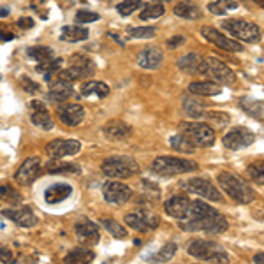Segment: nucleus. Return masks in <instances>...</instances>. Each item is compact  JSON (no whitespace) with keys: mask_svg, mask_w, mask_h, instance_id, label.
<instances>
[{"mask_svg":"<svg viewBox=\"0 0 264 264\" xmlns=\"http://www.w3.org/2000/svg\"><path fill=\"white\" fill-rule=\"evenodd\" d=\"M217 182L220 185V188L229 195L238 205H248V203L254 201L255 194L252 190V187L245 182L243 178L236 176L235 173H229V171H222L218 173L217 176Z\"/></svg>","mask_w":264,"mask_h":264,"instance_id":"1","label":"nucleus"},{"mask_svg":"<svg viewBox=\"0 0 264 264\" xmlns=\"http://www.w3.org/2000/svg\"><path fill=\"white\" fill-rule=\"evenodd\" d=\"M187 252L192 257L205 261L208 264H227L229 262V254L220 247L218 243L208 240H194L188 243Z\"/></svg>","mask_w":264,"mask_h":264,"instance_id":"2","label":"nucleus"},{"mask_svg":"<svg viewBox=\"0 0 264 264\" xmlns=\"http://www.w3.org/2000/svg\"><path fill=\"white\" fill-rule=\"evenodd\" d=\"M199 166L194 160H185L180 157H157L152 162V171L158 176H178L185 175V173L197 171Z\"/></svg>","mask_w":264,"mask_h":264,"instance_id":"3","label":"nucleus"},{"mask_svg":"<svg viewBox=\"0 0 264 264\" xmlns=\"http://www.w3.org/2000/svg\"><path fill=\"white\" fill-rule=\"evenodd\" d=\"M180 227H182L183 231H188V233L203 231V233H215V235H220V233L227 231L229 222L224 215L218 213V211L215 210L213 213L206 215V217H203V218H197V220L180 222Z\"/></svg>","mask_w":264,"mask_h":264,"instance_id":"4","label":"nucleus"},{"mask_svg":"<svg viewBox=\"0 0 264 264\" xmlns=\"http://www.w3.org/2000/svg\"><path fill=\"white\" fill-rule=\"evenodd\" d=\"M101 169H103V173L108 178L123 180L136 175V173L139 171V166L132 157H111V158H106Z\"/></svg>","mask_w":264,"mask_h":264,"instance_id":"5","label":"nucleus"},{"mask_svg":"<svg viewBox=\"0 0 264 264\" xmlns=\"http://www.w3.org/2000/svg\"><path fill=\"white\" fill-rule=\"evenodd\" d=\"M95 73V63L92 62L90 58L83 55H74L71 58V65L67 69L60 71L56 74V79L63 83H73V81H78V79L85 78V76H90V74Z\"/></svg>","mask_w":264,"mask_h":264,"instance_id":"6","label":"nucleus"},{"mask_svg":"<svg viewBox=\"0 0 264 264\" xmlns=\"http://www.w3.org/2000/svg\"><path fill=\"white\" fill-rule=\"evenodd\" d=\"M199 74H205L210 78V81H215L218 85H233L236 81V76L222 60L218 58H205L201 63Z\"/></svg>","mask_w":264,"mask_h":264,"instance_id":"7","label":"nucleus"},{"mask_svg":"<svg viewBox=\"0 0 264 264\" xmlns=\"http://www.w3.org/2000/svg\"><path fill=\"white\" fill-rule=\"evenodd\" d=\"M180 132L187 136L195 146H211L215 143V130L205 122H182Z\"/></svg>","mask_w":264,"mask_h":264,"instance_id":"8","label":"nucleus"},{"mask_svg":"<svg viewBox=\"0 0 264 264\" xmlns=\"http://www.w3.org/2000/svg\"><path fill=\"white\" fill-rule=\"evenodd\" d=\"M222 26L229 34H233L236 39L245 41V43H257L261 39V28H259V25L250 23L247 20H225Z\"/></svg>","mask_w":264,"mask_h":264,"instance_id":"9","label":"nucleus"},{"mask_svg":"<svg viewBox=\"0 0 264 264\" xmlns=\"http://www.w3.org/2000/svg\"><path fill=\"white\" fill-rule=\"evenodd\" d=\"M125 224L129 225L130 229H136V231L141 233H148L152 229L158 227L160 224V217L157 213H152V211H132V213H127L125 217Z\"/></svg>","mask_w":264,"mask_h":264,"instance_id":"10","label":"nucleus"},{"mask_svg":"<svg viewBox=\"0 0 264 264\" xmlns=\"http://www.w3.org/2000/svg\"><path fill=\"white\" fill-rule=\"evenodd\" d=\"M182 188L185 192L201 195V197L208 199V201H222V194L218 192V188H215V185L211 183L210 180H205V178L185 180L182 183Z\"/></svg>","mask_w":264,"mask_h":264,"instance_id":"11","label":"nucleus"},{"mask_svg":"<svg viewBox=\"0 0 264 264\" xmlns=\"http://www.w3.org/2000/svg\"><path fill=\"white\" fill-rule=\"evenodd\" d=\"M103 195L111 205H125L132 197V188L118 180H109L103 185Z\"/></svg>","mask_w":264,"mask_h":264,"instance_id":"12","label":"nucleus"},{"mask_svg":"<svg viewBox=\"0 0 264 264\" xmlns=\"http://www.w3.org/2000/svg\"><path fill=\"white\" fill-rule=\"evenodd\" d=\"M201 36L205 37L206 41H210L211 44H215V46L220 48V50H224V51H231V53L243 51V46H241L238 41L231 39V37H227L225 34L218 32V30L213 28V26L205 25L201 28Z\"/></svg>","mask_w":264,"mask_h":264,"instance_id":"13","label":"nucleus"},{"mask_svg":"<svg viewBox=\"0 0 264 264\" xmlns=\"http://www.w3.org/2000/svg\"><path fill=\"white\" fill-rule=\"evenodd\" d=\"M255 141L254 132L247 127H235L222 138V143L227 150H241L250 146Z\"/></svg>","mask_w":264,"mask_h":264,"instance_id":"14","label":"nucleus"},{"mask_svg":"<svg viewBox=\"0 0 264 264\" xmlns=\"http://www.w3.org/2000/svg\"><path fill=\"white\" fill-rule=\"evenodd\" d=\"M81 143L78 139H53L46 145V153L50 158H63L73 157L79 153Z\"/></svg>","mask_w":264,"mask_h":264,"instance_id":"15","label":"nucleus"},{"mask_svg":"<svg viewBox=\"0 0 264 264\" xmlns=\"http://www.w3.org/2000/svg\"><path fill=\"white\" fill-rule=\"evenodd\" d=\"M56 116L67 127H76L85 120V108L79 104H58L56 106Z\"/></svg>","mask_w":264,"mask_h":264,"instance_id":"16","label":"nucleus"},{"mask_svg":"<svg viewBox=\"0 0 264 264\" xmlns=\"http://www.w3.org/2000/svg\"><path fill=\"white\" fill-rule=\"evenodd\" d=\"M2 215L20 227H34L37 224V215L30 206H14V208H6L2 210Z\"/></svg>","mask_w":264,"mask_h":264,"instance_id":"17","label":"nucleus"},{"mask_svg":"<svg viewBox=\"0 0 264 264\" xmlns=\"http://www.w3.org/2000/svg\"><path fill=\"white\" fill-rule=\"evenodd\" d=\"M39 173H41V160L37 157H28V158H25L23 164L18 168L16 175H14V180L25 187V185H30L36 182Z\"/></svg>","mask_w":264,"mask_h":264,"instance_id":"18","label":"nucleus"},{"mask_svg":"<svg viewBox=\"0 0 264 264\" xmlns=\"http://www.w3.org/2000/svg\"><path fill=\"white\" fill-rule=\"evenodd\" d=\"M190 206H192V201L185 195H175V197L168 199L164 203V210L169 217L176 218V220H187L188 213H190Z\"/></svg>","mask_w":264,"mask_h":264,"instance_id":"19","label":"nucleus"},{"mask_svg":"<svg viewBox=\"0 0 264 264\" xmlns=\"http://www.w3.org/2000/svg\"><path fill=\"white\" fill-rule=\"evenodd\" d=\"M28 108H30V120H32L34 125L39 127V129H43V130L53 129L55 120H53L51 115L48 113L46 104L41 103V101H32V103L28 104Z\"/></svg>","mask_w":264,"mask_h":264,"instance_id":"20","label":"nucleus"},{"mask_svg":"<svg viewBox=\"0 0 264 264\" xmlns=\"http://www.w3.org/2000/svg\"><path fill=\"white\" fill-rule=\"evenodd\" d=\"M74 231H76L78 240L81 241L83 245H95V243H99V240H101L99 225L93 224V222L88 220V218H83V220L76 222Z\"/></svg>","mask_w":264,"mask_h":264,"instance_id":"21","label":"nucleus"},{"mask_svg":"<svg viewBox=\"0 0 264 264\" xmlns=\"http://www.w3.org/2000/svg\"><path fill=\"white\" fill-rule=\"evenodd\" d=\"M103 134L109 141H123V139H127L132 134V127L127 122H123V120L115 118L109 120L103 127Z\"/></svg>","mask_w":264,"mask_h":264,"instance_id":"22","label":"nucleus"},{"mask_svg":"<svg viewBox=\"0 0 264 264\" xmlns=\"http://www.w3.org/2000/svg\"><path fill=\"white\" fill-rule=\"evenodd\" d=\"M164 62V53H162L160 48L157 46H148L145 48L141 53L138 55V65L143 67V69H158Z\"/></svg>","mask_w":264,"mask_h":264,"instance_id":"23","label":"nucleus"},{"mask_svg":"<svg viewBox=\"0 0 264 264\" xmlns=\"http://www.w3.org/2000/svg\"><path fill=\"white\" fill-rule=\"evenodd\" d=\"M74 95V90L71 83H63L60 79H56L55 85H51V90L48 92V101L55 104H63Z\"/></svg>","mask_w":264,"mask_h":264,"instance_id":"24","label":"nucleus"},{"mask_svg":"<svg viewBox=\"0 0 264 264\" xmlns=\"http://www.w3.org/2000/svg\"><path fill=\"white\" fill-rule=\"evenodd\" d=\"M73 194V187L69 183H55V185H50L44 192V199L46 203L50 205H56V203H62L65 201L67 197H71Z\"/></svg>","mask_w":264,"mask_h":264,"instance_id":"25","label":"nucleus"},{"mask_svg":"<svg viewBox=\"0 0 264 264\" xmlns=\"http://www.w3.org/2000/svg\"><path fill=\"white\" fill-rule=\"evenodd\" d=\"M188 92L194 93V95H201V97H213L218 95L222 92V85L215 81H194L188 85Z\"/></svg>","mask_w":264,"mask_h":264,"instance_id":"26","label":"nucleus"},{"mask_svg":"<svg viewBox=\"0 0 264 264\" xmlns=\"http://www.w3.org/2000/svg\"><path fill=\"white\" fill-rule=\"evenodd\" d=\"M93 259H95V254H93L92 248L78 247L63 257V264H90Z\"/></svg>","mask_w":264,"mask_h":264,"instance_id":"27","label":"nucleus"},{"mask_svg":"<svg viewBox=\"0 0 264 264\" xmlns=\"http://www.w3.org/2000/svg\"><path fill=\"white\" fill-rule=\"evenodd\" d=\"M81 95L83 97H97V99H104L109 95V86L104 81H86L81 86Z\"/></svg>","mask_w":264,"mask_h":264,"instance_id":"28","label":"nucleus"},{"mask_svg":"<svg viewBox=\"0 0 264 264\" xmlns=\"http://www.w3.org/2000/svg\"><path fill=\"white\" fill-rule=\"evenodd\" d=\"M88 30L85 26H79V25H69V26H63L62 34H60V39L65 41V43H81V41L88 39Z\"/></svg>","mask_w":264,"mask_h":264,"instance_id":"29","label":"nucleus"},{"mask_svg":"<svg viewBox=\"0 0 264 264\" xmlns=\"http://www.w3.org/2000/svg\"><path fill=\"white\" fill-rule=\"evenodd\" d=\"M238 106H240L247 115L254 116V118L257 120H264V103H261V101H255L252 99V97H241V99L238 101Z\"/></svg>","mask_w":264,"mask_h":264,"instance_id":"30","label":"nucleus"},{"mask_svg":"<svg viewBox=\"0 0 264 264\" xmlns=\"http://www.w3.org/2000/svg\"><path fill=\"white\" fill-rule=\"evenodd\" d=\"M48 175H71V173H79V168L76 164H69V162H62L60 158H51L46 166H44Z\"/></svg>","mask_w":264,"mask_h":264,"instance_id":"31","label":"nucleus"},{"mask_svg":"<svg viewBox=\"0 0 264 264\" xmlns=\"http://www.w3.org/2000/svg\"><path fill=\"white\" fill-rule=\"evenodd\" d=\"M173 11H175L176 16L183 18V20H197L201 16V11H199V7L192 0H183V2L176 4Z\"/></svg>","mask_w":264,"mask_h":264,"instance_id":"32","label":"nucleus"},{"mask_svg":"<svg viewBox=\"0 0 264 264\" xmlns=\"http://www.w3.org/2000/svg\"><path fill=\"white\" fill-rule=\"evenodd\" d=\"M201 63H203V58H201V55H197V53H187V55L178 60L180 69L185 71V73H190V74L199 73Z\"/></svg>","mask_w":264,"mask_h":264,"instance_id":"33","label":"nucleus"},{"mask_svg":"<svg viewBox=\"0 0 264 264\" xmlns=\"http://www.w3.org/2000/svg\"><path fill=\"white\" fill-rule=\"evenodd\" d=\"M169 145H171L173 150H176V152H180V153H194L195 152V145L187 138V136L182 134V132L173 136V138L169 139Z\"/></svg>","mask_w":264,"mask_h":264,"instance_id":"34","label":"nucleus"},{"mask_svg":"<svg viewBox=\"0 0 264 264\" xmlns=\"http://www.w3.org/2000/svg\"><path fill=\"white\" fill-rule=\"evenodd\" d=\"M62 65H63V58H53V60H48V62H41L39 65L36 67V71L39 74H43L46 81H51V78L58 73Z\"/></svg>","mask_w":264,"mask_h":264,"instance_id":"35","label":"nucleus"},{"mask_svg":"<svg viewBox=\"0 0 264 264\" xmlns=\"http://www.w3.org/2000/svg\"><path fill=\"white\" fill-rule=\"evenodd\" d=\"M176 243H166L164 247L160 248V250L157 252V254L150 255L148 261L150 262H155V264H164V262H169L173 257H175L176 254Z\"/></svg>","mask_w":264,"mask_h":264,"instance_id":"36","label":"nucleus"},{"mask_svg":"<svg viewBox=\"0 0 264 264\" xmlns=\"http://www.w3.org/2000/svg\"><path fill=\"white\" fill-rule=\"evenodd\" d=\"M26 55L36 62H48V60L55 58V51L50 46H32L26 48Z\"/></svg>","mask_w":264,"mask_h":264,"instance_id":"37","label":"nucleus"},{"mask_svg":"<svg viewBox=\"0 0 264 264\" xmlns=\"http://www.w3.org/2000/svg\"><path fill=\"white\" fill-rule=\"evenodd\" d=\"M183 109L190 118H201L205 115V104L199 103L197 99H192V97L183 99Z\"/></svg>","mask_w":264,"mask_h":264,"instance_id":"38","label":"nucleus"},{"mask_svg":"<svg viewBox=\"0 0 264 264\" xmlns=\"http://www.w3.org/2000/svg\"><path fill=\"white\" fill-rule=\"evenodd\" d=\"M101 224H103V227L106 231L109 233L113 238H118V240H123V238L127 236V229L123 227L120 222H116L115 218H103L101 220Z\"/></svg>","mask_w":264,"mask_h":264,"instance_id":"39","label":"nucleus"},{"mask_svg":"<svg viewBox=\"0 0 264 264\" xmlns=\"http://www.w3.org/2000/svg\"><path fill=\"white\" fill-rule=\"evenodd\" d=\"M0 199L6 203L18 205V203L23 201V195H21L14 187H11V185H0Z\"/></svg>","mask_w":264,"mask_h":264,"instance_id":"40","label":"nucleus"},{"mask_svg":"<svg viewBox=\"0 0 264 264\" xmlns=\"http://www.w3.org/2000/svg\"><path fill=\"white\" fill-rule=\"evenodd\" d=\"M164 14V6L158 2H153V4H146L143 7L141 14H139V20H155V18L162 16Z\"/></svg>","mask_w":264,"mask_h":264,"instance_id":"41","label":"nucleus"},{"mask_svg":"<svg viewBox=\"0 0 264 264\" xmlns=\"http://www.w3.org/2000/svg\"><path fill=\"white\" fill-rule=\"evenodd\" d=\"M247 176L257 185H264V160L254 162L247 168Z\"/></svg>","mask_w":264,"mask_h":264,"instance_id":"42","label":"nucleus"},{"mask_svg":"<svg viewBox=\"0 0 264 264\" xmlns=\"http://www.w3.org/2000/svg\"><path fill=\"white\" fill-rule=\"evenodd\" d=\"M127 34L132 39H152V37H155L157 30L155 26H132L127 30Z\"/></svg>","mask_w":264,"mask_h":264,"instance_id":"43","label":"nucleus"},{"mask_svg":"<svg viewBox=\"0 0 264 264\" xmlns=\"http://www.w3.org/2000/svg\"><path fill=\"white\" fill-rule=\"evenodd\" d=\"M141 6H145L141 0H123V2H120L118 6H116V11H118L122 16H130L134 11L141 9Z\"/></svg>","mask_w":264,"mask_h":264,"instance_id":"44","label":"nucleus"},{"mask_svg":"<svg viewBox=\"0 0 264 264\" xmlns=\"http://www.w3.org/2000/svg\"><path fill=\"white\" fill-rule=\"evenodd\" d=\"M74 20H76L78 25H86V23H93V21L101 20V16L97 13H92V11H79Z\"/></svg>","mask_w":264,"mask_h":264,"instance_id":"45","label":"nucleus"},{"mask_svg":"<svg viewBox=\"0 0 264 264\" xmlns=\"http://www.w3.org/2000/svg\"><path fill=\"white\" fill-rule=\"evenodd\" d=\"M20 83H21V88H23L26 93H37V92H39V85H37V83H34L32 79L21 78Z\"/></svg>","mask_w":264,"mask_h":264,"instance_id":"46","label":"nucleus"},{"mask_svg":"<svg viewBox=\"0 0 264 264\" xmlns=\"http://www.w3.org/2000/svg\"><path fill=\"white\" fill-rule=\"evenodd\" d=\"M208 11L211 14H215V16H224L225 13H227V11L224 9V7L220 6V4L217 2V0H215V2H210L208 4Z\"/></svg>","mask_w":264,"mask_h":264,"instance_id":"47","label":"nucleus"},{"mask_svg":"<svg viewBox=\"0 0 264 264\" xmlns=\"http://www.w3.org/2000/svg\"><path fill=\"white\" fill-rule=\"evenodd\" d=\"M185 43V37L183 36H173L168 39V48H171V50H176V48H180L182 44Z\"/></svg>","mask_w":264,"mask_h":264,"instance_id":"48","label":"nucleus"},{"mask_svg":"<svg viewBox=\"0 0 264 264\" xmlns=\"http://www.w3.org/2000/svg\"><path fill=\"white\" fill-rule=\"evenodd\" d=\"M217 2L220 4L225 11H235L238 7V4L235 2V0H217Z\"/></svg>","mask_w":264,"mask_h":264,"instance_id":"49","label":"nucleus"},{"mask_svg":"<svg viewBox=\"0 0 264 264\" xmlns=\"http://www.w3.org/2000/svg\"><path fill=\"white\" fill-rule=\"evenodd\" d=\"M18 26H21V28H32L34 20L32 18H20V20H18Z\"/></svg>","mask_w":264,"mask_h":264,"instance_id":"50","label":"nucleus"},{"mask_svg":"<svg viewBox=\"0 0 264 264\" xmlns=\"http://www.w3.org/2000/svg\"><path fill=\"white\" fill-rule=\"evenodd\" d=\"M11 259H13V254H11L9 250H6V248H2V250H0V261L11 262Z\"/></svg>","mask_w":264,"mask_h":264,"instance_id":"51","label":"nucleus"},{"mask_svg":"<svg viewBox=\"0 0 264 264\" xmlns=\"http://www.w3.org/2000/svg\"><path fill=\"white\" fill-rule=\"evenodd\" d=\"M254 262L255 264H264V252H259V254L254 255Z\"/></svg>","mask_w":264,"mask_h":264,"instance_id":"52","label":"nucleus"},{"mask_svg":"<svg viewBox=\"0 0 264 264\" xmlns=\"http://www.w3.org/2000/svg\"><path fill=\"white\" fill-rule=\"evenodd\" d=\"M9 13H11V9H9V7H0V18H6V16H9Z\"/></svg>","mask_w":264,"mask_h":264,"instance_id":"53","label":"nucleus"},{"mask_svg":"<svg viewBox=\"0 0 264 264\" xmlns=\"http://www.w3.org/2000/svg\"><path fill=\"white\" fill-rule=\"evenodd\" d=\"M255 2H257V6H261L264 9V0H255Z\"/></svg>","mask_w":264,"mask_h":264,"instance_id":"54","label":"nucleus"},{"mask_svg":"<svg viewBox=\"0 0 264 264\" xmlns=\"http://www.w3.org/2000/svg\"><path fill=\"white\" fill-rule=\"evenodd\" d=\"M155 2H158V4H162V2H171V0H155Z\"/></svg>","mask_w":264,"mask_h":264,"instance_id":"55","label":"nucleus"}]
</instances>
